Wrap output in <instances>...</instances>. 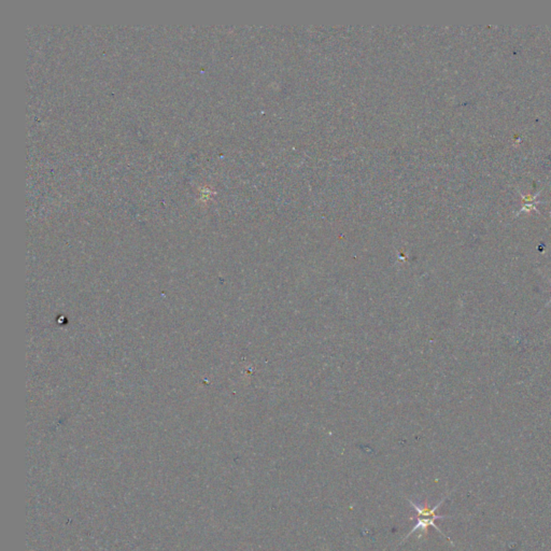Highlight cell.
Segmentation results:
<instances>
[{
	"label": "cell",
	"instance_id": "1",
	"mask_svg": "<svg viewBox=\"0 0 551 551\" xmlns=\"http://www.w3.org/2000/svg\"><path fill=\"white\" fill-rule=\"evenodd\" d=\"M443 518H447V516L436 515V516H433V517H427V518H425V517H417V520H418L417 523H415V525L412 527V530H411L406 536H405V538L403 539L402 542L404 543V542L406 541V539H407L410 535H412L415 531H418V530L421 531V534H420V536H419V538H420L422 535H424L425 533H427V530H429V527H430V526L435 527L436 530H437L438 532H440L442 535H444L445 537H447V536L440 530V527H438V526L435 524V521H436L437 519H443ZM447 539H449V541H450V538H449V537H447ZM450 543L452 544L451 541H450Z\"/></svg>",
	"mask_w": 551,
	"mask_h": 551
},
{
	"label": "cell",
	"instance_id": "2",
	"mask_svg": "<svg viewBox=\"0 0 551 551\" xmlns=\"http://www.w3.org/2000/svg\"><path fill=\"white\" fill-rule=\"evenodd\" d=\"M446 499H447V497H445L444 499H442L441 502H440V503H437V504L434 506V507H432V508L429 507V504H427L426 501L423 503V505H420V504H418V503H414V502H413L412 500H410V499H408V502H409V504H411V506L413 507V509H414L415 511H417L418 517H425V518H427V517L436 516V514H435L436 510H437L438 507H440V506L445 502Z\"/></svg>",
	"mask_w": 551,
	"mask_h": 551
},
{
	"label": "cell",
	"instance_id": "3",
	"mask_svg": "<svg viewBox=\"0 0 551 551\" xmlns=\"http://www.w3.org/2000/svg\"><path fill=\"white\" fill-rule=\"evenodd\" d=\"M550 283H551V280H550ZM549 302H551V298H550V300L548 301V303H549ZM548 303H547V305H548Z\"/></svg>",
	"mask_w": 551,
	"mask_h": 551
}]
</instances>
